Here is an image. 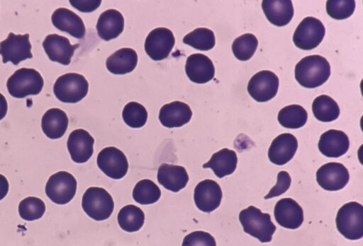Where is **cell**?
Segmentation results:
<instances>
[{
	"label": "cell",
	"instance_id": "1",
	"mask_svg": "<svg viewBox=\"0 0 363 246\" xmlns=\"http://www.w3.org/2000/svg\"><path fill=\"white\" fill-rule=\"evenodd\" d=\"M295 78L304 88L322 86L330 76V65L320 55H309L301 59L295 66Z\"/></svg>",
	"mask_w": 363,
	"mask_h": 246
},
{
	"label": "cell",
	"instance_id": "2",
	"mask_svg": "<svg viewBox=\"0 0 363 246\" xmlns=\"http://www.w3.org/2000/svg\"><path fill=\"white\" fill-rule=\"evenodd\" d=\"M239 220L245 233L258 239L261 242H269L276 230V226L269 213H262L254 206L242 209Z\"/></svg>",
	"mask_w": 363,
	"mask_h": 246
},
{
	"label": "cell",
	"instance_id": "3",
	"mask_svg": "<svg viewBox=\"0 0 363 246\" xmlns=\"http://www.w3.org/2000/svg\"><path fill=\"white\" fill-rule=\"evenodd\" d=\"M337 230L345 238L355 240L363 237V206L351 201L342 206L336 216Z\"/></svg>",
	"mask_w": 363,
	"mask_h": 246
},
{
	"label": "cell",
	"instance_id": "4",
	"mask_svg": "<svg viewBox=\"0 0 363 246\" xmlns=\"http://www.w3.org/2000/svg\"><path fill=\"white\" fill-rule=\"evenodd\" d=\"M44 81L34 69L21 68L16 71L7 80L9 93L16 98L30 95H38L43 89Z\"/></svg>",
	"mask_w": 363,
	"mask_h": 246
},
{
	"label": "cell",
	"instance_id": "5",
	"mask_svg": "<svg viewBox=\"0 0 363 246\" xmlns=\"http://www.w3.org/2000/svg\"><path fill=\"white\" fill-rule=\"evenodd\" d=\"M82 206L91 218L104 221L108 218L113 213L114 202L111 194L105 189L91 187L83 194Z\"/></svg>",
	"mask_w": 363,
	"mask_h": 246
},
{
	"label": "cell",
	"instance_id": "6",
	"mask_svg": "<svg viewBox=\"0 0 363 246\" xmlns=\"http://www.w3.org/2000/svg\"><path fill=\"white\" fill-rule=\"evenodd\" d=\"M88 90V81L83 75L77 73L60 76L53 86L55 97L66 103L79 102L87 95Z\"/></svg>",
	"mask_w": 363,
	"mask_h": 246
},
{
	"label": "cell",
	"instance_id": "7",
	"mask_svg": "<svg viewBox=\"0 0 363 246\" xmlns=\"http://www.w3.org/2000/svg\"><path fill=\"white\" fill-rule=\"evenodd\" d=\"M77 185V180L72 174L59 171L49 177L45 185V193L52 202L66 204L74 198Z\"/></svg>",
	"mask_w": 363,
	"mask_h": 246
},
{
	"label": "cell",
	"instance_id": "8",
	"mask_svg": "<svg viewBox=\"0 0 363 246\" xmlns=\"http://www.w3.org/2000/svg\"><path fill=\"white\" fill-rule=\"evenodd\" d=\"M325 33L323 23L316 18L308 16L303 18L295 30L293 42L299 49L311 50L320 45Z\"/></svg>",
	"mask_w": 363,
	"mask_h": 246
},
{
	"label": "cell",
	"instance_id": "9",
	"mask_svg": "<svg viewBox=\"0 0 363 246\" xmlns=\"http://www.w3.org/2000/svg\"><path fill=\"white\" fill-rule=\"evenodd\" d=\"M0 54L4 64L11 62L14 65H18L23 60L31 59L33 54L29 35H15L10 33L7 38L0 42Z\"/></svg>",
	"mask_w": 363,
	"mask_h": 246
},
{
	"label": "cell",
	"instance_id": "10",
	"mask_svg": "<svg viewBox=\"0 0 363 246\" xmlns=\"http://www.w3.org/2000/svg\"><path fill=\"white\" fill-rule=\"evenodd\" d=\"M99 168L108 177L119 180L127 173L128 163L125 154L114 146L103 148L98 154Z\"/></svg>",
	"mask_w": 363,
	"mask_h": 246
},
{
	"label": "cell",
	"instance_id": "11",
	"mask_svg": "<svg viewBox=\"0 0 363 246\" xmlns=\"http://www.w3.org/2000/svg\"><path fill=\"white\" fill-rule=\"evenodd\" d=\"M175 43L173 33L167 28H157L147 35L145 41V50L154 61L166 59Z\"/></svg>",
	"mask_w": 363,
	"mask_h": 246
},
{
	"label": "cell",
	"instance_id": "12",
	"mask_svg": "<svg viewBox=\"0 0 363 246\" xmlns=\"http://www.w3.org/2000/svg\"><path fill=\"white\" fill-rule=\"evenodd\" d=\"M279 78L270 71L263 70L255 74L247 83V92L256 101L264 102L272 99L278 91Z\"/></svg>",
	"mask_w": 363,
	"mask_h": 246
},
{
	"label": "cell",
	"instance_id": "13",
	"mask_svg": "<svg viewBox=\"0 0 363 246\" xmlns=\"http://www.w3.org/2000/svg\"><path fill=\"white\" fill-rule=\"evenodd\" d=\"M349 179L348 170L340 163H325L316 172L317 182L327 191H337L343 189Z\"/></svg>",
	"mask_w": 363,
	"mask_h": 246
},
{
	"label": "cell",
	"instance_id": "14",
	"mask_svg": "<svg viewBox=\"0 0 363 246\" xmlns=\"http://www.w3.org/2000/svg\"><path fill=\"white\" fill-rule=\"evenodd\" d=\"M79 44L72 45L69 40L57 34L47 35L43 47L50 60L63 65H69Z\"/></svg>",
	"mask_w": 363,
	"mask_h": 246
},
{
	"label": "cell",
	"instance_id": "15",
	"mask_svg": "<svg viewBox=\"0 0 363 246\" xmlns=\"http://www.w3.org/2000/svg\"><path fill=\"white\" fill-rule=\"evenodd\" d=\"M194 199L199 210L206 213L212 212L220 204L222 199L220 187L214 180H204L196 186Z\"/></svg>",
	"mask_w": 363,
	"mask_h": 246
},
{
	"label": "cell",
	"instance_id": "16",
	"mask_svg": "<svg viewBox=\"0 0 363 246\" xmlns=\"http://www.w3.org/2000/svg\"><path fill=\"white\" fill-rule=\"evenodd\" d=\"M94 139L86 130L72 131L67 139V146L72 160L77 163L86 162L94 152Z\"/></svg>",
	"mask_w": 363,
	"mask_h": 246
},
{
	"label": "cell",
	"instance_id": "17",
	"mask_svg": "<svg viewBox=\"0 0 363 246\" xmlns=\"http://www.w3.org/2000/svg\"><path fill=\"white\" fill-rule=\"evenodd\" d=\"M274 213L278 224L286 228L296 229L303 222V209L291 198H284L278 201L274 206Z\"/></svg>",
	"mask_w": 363,
	"mask_h": 246
},
{
	"label": "cell",
	"instance_id": "18",
	"mask_svg": "<svg viewBox=\"0 0 363 246\" xmlns=\"http://www.w3.org/2000/svg\"><path fill=\"white\" fill-rule=\"evenodd\" d=\"M186 76L194 83H206L215 75L214 65L206 55L196 53L189 56L185 64Z\"/></svg>",
	"mask_w": 363,
	"mask_h": 246
},
{
	"label": "cell",
	"instance_id": "19",
	"mask_svg": "<svg viewBox=\"0 0 363 246\" xmlns=\"http://www.w3.org/2000/svg\"><path fill=\"white\" fill-rule=\"evenodd\" d=\"M297 148L298 141L293 134H279L272 141L269 148V159L275 165H284L293 158Z\"/></svg>",
	"mask_w": 363,
	"mask_h": 246
},
{
	"label": "cell",
	"instance_id": "20",
	"mask_svg": "<svg viewBox=\"0 0 363 246\" xmlns=\"http://www.w3.org/2000/svg\"><path fill=\"white\" fill-rule=\"evenodd\" d=\"M322 154L328 158H338L348 151L350 140L342 131L330 129L321 134L318 144Z\"/></svg>",
	"mask_w": 363,
	"mask_h": 246
},
{
	"label": "cell",
	"instance_id": "21",
	"mask_svg": "<svg viewBox=\"0 0 363 246\" xmlns=\"http://www.w3.org/2000/svg\"><path fill=\"white\" fill-rule=\"evenodd\" d=\"M51 20L56 28L75 38L82 39L85 35L86 28L82 19L68 8H57L52 15Z\"/></svg>",
	"mask_w": 363,
	"mask_h": 246
},
{
	"label": "cell",
	"instance_id": "22",
	"mask_svg": "<svg viewBox=\"0 0 363 246\" xmlns=\"http://www.w3.org/2000/svg\"><path fill=\"white\" fill-rule=\"evenodd\" d=\"M191 116L192 111L186 103L173 101L160 108L159 119L167 128L180 127L187 124Z\"/></svg>",
	"mask_w": 363,
	"mask_h": 246
},
{
	"label": "cell",
	"instance_id": "23",
	"mask_svg": "<svg viewBox=\"0 0 363 246\" xmlns=\"http://www.w3.org/2000/svg\"><path fill=\"white\" fill-rule=\"evenodd\" d=\"M157 177L161 185L173 192L184 188L189 181V175L184 167L167 163L160 165Z\"/></svg>",
	"mask_w": 363,
	"mask_h": 246
},
{
	"label": "cell",
	"instance_id": "24",
	"mask_svg": "<svg viewBox=\"0 0 363 246\" xmlns=\"http://www.w3.org/2000/svg\"><path fill=\"white\" fill-rule=\"evenodd\" d=\"M123 29L124 18L115 9H108L101 13L96 23L98 35L105 41L116 38Z\"/></svg>",
	"mask_w": 363,
	"mask_h": 246
},
{
	"label": "cell",
	"instance_id": "25",
	"mask_svg": "<svg viewBox=\"0 0 363 246\" xmlns=\"http://www.w3.org/2000/svg\"><path fill=\"white\" fill-rule=\"evenodd\" d=\"M262 8L267 20L279 27L289 23L294 16V7L290 0H264Z\"/></svg>",
	"mask_w": 363,
	"mask_h": 246
},
{
	"label": "cell",
	"instance_id": "26",
	"mask_svg": "<svg viewBox=\"0 0 363 246\" xmlns=\"http://www.w3.org/2000/svg\"><path fill=\"white\" fill-rule=\"evenodd\" d=\"M138 64V54L131 48H121L111 55L106 62L107 69L113 74L123 75L133 71Z\"/></svg>",
	"mask_w": 363,
	"mask_h": 246
},
{
	"label": "cell",
	"instance_id": "27",
	"mask_svg": "<svg viewBox=\"0 0 363 246\" xmlns=\"http://www.w3.org/2000/svg\"><path fill=\"white\" fill-rule=\"evenodd\" d=\"M69 119L67 114L59 108H51L45 112L41 120L43 133L51 139L61 138L67 131Z\"/></svg>",
	"mask_w": 363,
	"mask_h": 246
},
{
	"label": "cell",
	"instance_id": "28",
	"mask_svg": "<svg viewBox=\"0 0 363 246\" xmlns=\"http://www.w3.org/2000/svg\"><path fill=\"white\" fill-rule=\"evenodd\" d=\"M238 157L233 150L227 148L213 153L211 159L203 165V168H211L219 178L231 175L236 169Z\"/></svg>",
	"mask_w": 363,
	"mask_h": 246
},
{
	"label": "cell",
	"instance_id": "29",
	"mask_svg": "<svg viewBox=\"0 0 363 246\" xmlns=\"http://www.w3.org/2000/svg\"><path fill=\"white\" fill-rule=\"evenodd\" d=\"M145 213L139 207L129 204L118 212V223L121 228L129 233L139 230L143 226Z\"/></svg>",
	"mask_w": 363,
	"mask_h": 246
},
{
	"label": "cell",
	"instance_id": "30",
	"mask_svg": "<svg viewBox=\"0 0 363 246\" xmlns=\"http://www.w3.org/2000/svg\"><path fill=\"white\" fill-rule=\"evenodd\" d=\"M312 111L315 117L323 122H333L337 119L340 115L337 103L327 95H321L314 99Z\"/></svg>",
	"mask_w": 363,
	"mask_h": 246
},
{
	"label": "cell",
	"instance_id": "31",
	"mask_svg": "<svg viewBox=\"0 0 363 246\" xmlns=\"http://www.w3.org/2000/svg\"><path fill=\"white\" fill-rule=\"evenodd\" d=\"M279 124L287 129H298L307 122L306 110L299 105H290L281 109L277 116Z\"/></svg>",
	"mask_w": 363,
	"mask_h": 246
},
{
	"label": "cell",
	"instance_id": "32",
	"mask_svg": "<svg viewBox=\"0 0 363 246\" xmlns=\"http://www.w3.org/2000/svg\"><path fill=\"white\" fill-rule=\"evenodd\" d=\"M160 197L161 191L159 187L148 179L137 182L133 190V199L143 205L154 204L160 199Z\"/></svg>",
	"mask_w": 363,
	"mask_h": 246
},
{
	"label": "cell",
	"instance_id": "33",
	"mask_svg": "<svg viewBox=\"0 0 363 246\" xmlns=\"http://www.w3.org/2000/svg\"><path fill=\"white\" fill-rule=\"evenodd\" d=\"M183 42L196 49L208 51L213 48L216 40L211 30L198 28L186 35L183 38Z\"/></svg>",
	"mask_w": 363,
	"mask_h": 246
},
{
	"label": "cell",
	"instance_id": "34",
	"mask_svg": "<svg viewBox=\"0 0 363 246\" xmlns=\"http://www.w3.org/2000/svg\"><path fill=\"white\" fill-rule=\"evenodd\" d=\"M258 40L252 33L243 34L235 39L232 44L234 56L240 61L249 60L255 54Z\"/></svg>",
	"mask_w": 363,
	"mask_h": 246
},
{
	"label": "cell",
	"instance_id": "35",
	"mask_svg": "<svg viewBox=\"0 0 363 246\" xmlns=\"http://www.w3.org/2000/svg\"><path fill=\"white\" fill-rule=\"evenodd\" d=\"M122 117L125 123L130 127L140 128L147 122V112L143 105L137 102H130L125 105Z\"/></svg>",
	"mask_w": 363,
	"mask_h": 246
},
{
	"label": "cell",
	"instance_id": "36",
	"mask_svg": "<svg viewBox=\"0 0 363 246\" xmlns=\"http://www.w3.org/2000/svg\"><path fill=\"white\" fill-rule=\"evenodd\" d=\"M45 211L43 201L38 197H28L21 201L18 213L21 218L31 221L40 218Z\"/></svg>",
	"mask_w": 363,
	"mask_h": 246
},
{
	"label": "cell",
	"instance_id": "37",
	"mask_svg": "<svg viewBox=\"0 0 363 246\" xmlns=\"http://www.w3.org/2000/svg\"><path fill=\"white\" fill-rule=\"evenodd\" d=\"M355 8L354 0H328L327 13L335 20H344L350 17Z\"/></svg>",
	"mask_w": 363,
	"mask_h": 246
},
{
	"label": "cell",
	"instance_id": "38",
	"mask_svg": "<svg viewBox=\"0 0 363 246\" xmlns=\"http://www.w3.org/2000/svg\"><path fill=\"white\" fill-rule=\"evenodd\" d=\"M182 246H216V243L210 233L197 230L186 235Z\"/></svg>",
	"mask_w": 363,
	"mask_h": 246
},
{
	"label": "cell",
	"instance_id": "39",
	"mask_svg": "<svg viewBox=\"0 0 363 246\" xmlns=\"http://www.w3.org/2000/svg\"><path fill=\"white\" fill-rule=\"evenodd\" d=\"M291 180L286 171H280L277 174V184L270 189L269 192L264 197V199L280 196L286 192L290 185Z\"/></svg>",
	"mask_w": 363,
	"mask_h": 246
},
{
	"label": "cell",
	"instance_id": "40",
	"mask_svg": "<svg viewBox=\"0 0 363 246\" xmlns=\"http://www.w3.org/2000/svg\"><path fill=\"white\" fill-rule=\"evenodd\" d=\"M70 4L78 11L83 13H90L95 11L101 5V0L79 1L69 0Z\"/></svg>",
	"mask_w": 363,
	"mask_h": 246
},
{
	"label": "cell",
	"instance_id": "41",
	"mask_svg": "<svg viewBox=\"0 0 363 246\" xmlns=\"http://www.w3.org/2000/svg\"><path fill=\"white\" fill-rule=\"evenodd\" d=\"M9 182L7 179L0 174V200L3 199L9 192Z\"/></svg>",
	"mask_w": 363,
	"mask_h": 246
},
{
	"label": "cell",
	"instance_id": "42",
	"mask_svg": "<svg viewBox=\"0 0 363 246\" xmlns=\"http://www.w3.org/2000/svg\"><path fill=\"white\" fill-rule=\"evenodd\" d=\"M7 109V101L5 97L0 93V120H1L6 116Z\"/></svg>",
	"mask_w": 363,
	"mask_h": 246
}]
</instances>
